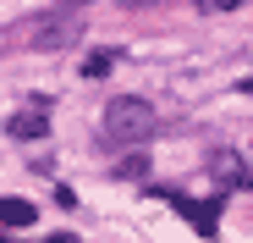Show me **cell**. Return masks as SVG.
<instances>
[{
    "instance_id": "6da1fadb",
    "label": "cell",
    "mask_w": 253,
    "mask_h": 243,
    "mask_svg": "<svg viewBox=\"0 0 253 243\" xmlns=\"http://www.w3.org/2000/svg\"><path fill=\"white\" fill-rule=\"evenodd\" d=\"M154 127H160V116L138 94H121V100L105 105V138H116V144H149Z\"/></svg>"
},
{
    "instance_id": "7a4b0ae2",
    "label": "cell",
    "mask_w": 253,
    "mask_h": 243,
    "mask_svg": "<svg viewBox=\"0 0 253 243\" xmlns=\"http://www.w3.org/2000/svg\"><path fill=\"white\" fill-rule=\"evenodd\" d=\"M22 39L33 50H66V45L83 39V22H77V11H44V17H33L22 28Z\"/></svg>"
},
{
    "instance_id": "3957f363",
    "label": "cell",
    "mask_w": 253,
    "mask_h": 243,
    "mask_svg": "<svg viewBox=\"0 0 253 243\" xmlns=\"http://www.w3.org/2000/svg\"><path fill=\"white\" fill-rule=\"evenodd\" d=\"M165 199H171V205H176L204 238H215V205H198V199H182V193H165Z\"/></svg>"
},
{
    "instance_id": "277c9868",
    "label": "cell",
    "mask_w": 253,
    "mask_h": 243,
    "mask_svg": "<svg viewBox=\"0 0 253 243\" xmlns=\"http://www.w3.org/2000/svg\"><path fill=\"white\" fill-rule=\"evenodd\" d=\"M11 138H44L50 133V122L39 116V111H22V116H11V127H6Z\"/></svg>"
},
{
    "instance_id": "5b68a950",
    "label": "cell",
    "mask_w": 253,
    "mask_h": 243,
    "mask_svg": "<svg viewBox=\"0 0 253 243\" xmlns=\"http://www.w3.org/2000/svg\"><path fill=\"white\" fill-rule=\"evenodd\" d=\"M0 221H6V227H33L39 210L28 205V199H0Z\"/></svg>"
},
{
    "instance_id": "8992f818",
    "label": "cell",
    "mask_w": 253,
    "mask_h": 243,
    "mask_svg": "<svg viewBox=\"0 0 253 243\" xmlns=\"http://www.w3.org/2000/svg\"><path fill=\"white\" fill-rule=\"evenodd\" d=\"M209 172H215L220 182H248V166H242V160H237V155H226V149H220L215 160H209Z\"/></svg>"
},
{
    "instance_id": "52a82bcc",
    "label": "cell",
    "mask_w": 253,
    "mask_h": 243,
    "mask_svg": "<svg viewBox=\"0 0 253 243\" xmlns=\"http://www.w3.org/2000/svg\"><path fill=\"white\" fill-rule=\"evenodd\" d=\"M110 66H116V50H94L88 61H83V72H88V77H105Z\"/></svg>"
},
{
    "instance_id": "ba28073f",
    "label": "cell",
    "mask_w": 253,
    "mask_h": 243,
    "mask_svg": "<svg viewBox=\"0 0 253 243\" xmlns=\"http://www.w3.org/2000/svg\"><path fill=\"white\" fill-rule=\"evenodd\" d=\"M121 177H143V155H126L121 160Z\"/></svg>"
},
{
    "instance_id": "9c48e42d",
    "label": "cell",
    "mask_w": 253,
    "mask_h": 243,
    "mask_svg": "<svg viewBox=\"0 0 253 243\" xmlns=\"http://www.w3.org/2000/svg\"><path fill=\"white\" fill-rule=\"evenodd\" d=\"M50 243H77V238H72V232H55V238H50Z\"/></svg>"
}]
</instances>
